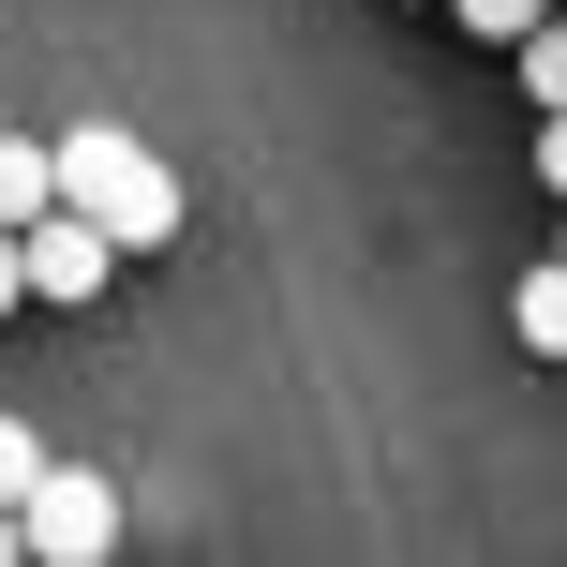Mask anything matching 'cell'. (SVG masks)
Segmentation results:
<instances>
[{
  "label": "cell",
  "mask_w": 567,
  "mask_h": 567,
  "mask_svg": "<svg viewBox=\"0 0 567 567\" xmlns=\"http://www.w3.org/2000/svg\"><path fill=\"white\" fill-rule=\"evenodd\" d=\"M30 463H45V449H30V433L0 419V508H16V478H30Z\"/></svg>",
  "instance_id": "8992f818"
},
{
  "label": "cell",
  "mask_w": 567,
  "mask_h": 567,
  "mask_svg": "<svg viewBox=\"0 0 567 567\" xmlns=\"http://www.w3.org/2000/svg\"><path fill=\"white\" fill-rule=\"evenodd\" d=\"M0 553H16V508H0Z\"/></svg>",
  "instance_id": "ba28073f"
},
{
  "label": "cell",
  "mask_w": 567,
  "mask_h": 567,
  "mask_svg": "<svg viewBox=\"0 0 567 567\" xmlns=\"http://www.w3.org/2000/svg\"><path fill=\"white\" fill-rule=\"evenodd\" d=\"M433 16H463V30H478V45H523V30H538L553 0H433Z\"/></svg>",
  "instance_id": "5b68a950"
},
{
  "label": "cell",
  "mask_w": 567,
  "mask_h": 567,
  "mask_svg": "<svg viewBox=\"0 0 567 567\" xmlns=\"http://www.w3.org/2000/svg\"><path fill=\"white\" fill-rule=\"evenodd\" d=\"M45 165H60V209H90L120 255H165V239H179V179H165V150H135L120 120L45 135Z\"/></svg>",
  "instance_id": "6da1fadb"
},
{
  "label": "cell",
  "mask_w": 567,
  "mask_h": 567,
  "mask_svg": "<svg viewBox=\"0 0 567 567\" xmlns=\"http://www.w3.org/2000/svg\"><path fill=\"white\" fill-rule=\"evenodd\" d=\"M16 553H45V567L120 553V478H105V463H30V478H16Z\"/></svg>",
  "instance_id": "7a4b0ae2"
},
{
  "label": "cell",
  "mask_w": 567,
  "mask_h": 567,
  "mask_svg": "<svg viewBox=\"0 0 567 567\" xmlns=\"http://www.w3.org/2000/svg\"><path fill=\"white\" fill-rule=\"evenodd\" d=\"M60 195V165H45V135H0V225H30V209Z\"/></svg>",
  "instance_id": "277c9868"
},
{
  "label": "cell",
  "mask_w": 567,
  "mask_h": 567,
  "mask_svg": "<svg viewBox=\"0 0 567 567\" xmlns=\"http://www.w3.org/2000/svg\"><path fill=\"white\" fill-rule=\"evenodd\" d=\"M0 313H16V225H0Z\"/></svg>",
  "instance_id": "52a82bcc"
},
{
  "label": "cell",
  "mask_w": 567,
  "mask_h": 567,
  "mask_svg": "<svg viewBox=\"0 0 567 567\" xmlns=\"http://www.w3.org/2000/svg\"><path fill=\"white\" fill-rule=\"evenodd\" d=\"M105 284H120V239L105 225H90V209H30V225H16V299H60V313H75V299H105Z\"/></svg>",
  "instance_id": "3957f363"
}]
</instances>
